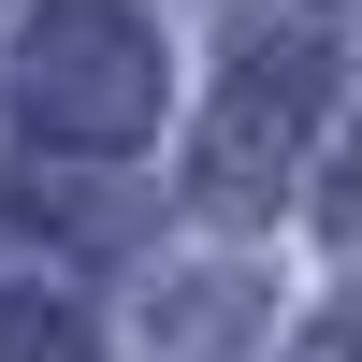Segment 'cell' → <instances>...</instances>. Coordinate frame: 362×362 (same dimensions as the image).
Masks as SVG:
<instances>
[]
</instances>
